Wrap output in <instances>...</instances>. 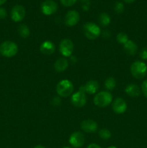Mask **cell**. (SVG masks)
Listing matches in <instances>:
<instances>
[{
  "instance_id": "1",
  "label": "cell",
  "mask_w": 147,
  "mask_h": 148,
  "mask_svg": "<svg viewBox=\"0 0 147 148\" xmlns=\"http://www.w3.org/2000/svg\"><path fill=\"white\" fill-rule=\"evenodd\" d=\"M18 52V46L14 42L6 40L0 45V53L3 56L11 58L15 56Z\"/></svg>"
},
{
  "instance_id": "2",
  "label": "cell",
  "mask_w": 147,
  "mask_h": 148,
  "mask_svg": "<svg viewBox=\"0 0 147 148\" xmlns=\"http://www.w3.org/2000/svg\"><path fill=\"white\" fill-rule=\"evenodd\" d=\"M74 85L69 79H62L56 85V92L62 98H66L72 94Z\"/></svg>"
},
{
  "instance_id": "3",
  "label": "cell",
  "mask_w": 147,
  "mask_h": 148,
  "mask_svg": "<svg viewBox=\"0 0 147 148\" xmlns=\"http://www.w3.org/2000/svg\"><path fill=\"white\" fill-rule=\"evenodd\" d=\"M82 29L84 36L89 40H95L101 34V29L99 26L91 22H87L84 24Z\"/></svg>"
},
{
  "instance_id": "4",
  "label": "cell",
  "mask_w": 147,
  "mask_h": 148,
  "mask_svg": "<svg viewBox=\"0 0 147 148\" xmlns=\"http://www.w3.org/2000/svg\"><path fill=\"white\" fill-rule=\"evenodd\" d=\"M131 72L136 79H142L146 75L147 65L141 61H135L131 64Z\"/></svg>"
},
{
  "instance_id": "5",
  "label": "cell",
  "mask_w": 147,
  "mask_h": 148,
  "mask_svg": "<svg viewBox=\"0 0 147 148\" xmlns=\"http://www.w3.org/2000/svg\"><path fill=\"white\" fill-rule=\"evenodd\" d=\"M112 102V95L108 91H101L97 93L94 98V103L95 106L104 108Z\"/></svg>"
},
{
  "instance_id": "6",
  "label": "cell",
  "mask_w": 147,
  "mask_h": 148,
  "mask_svg": "<svg viewBox=\"0 0 147 148\" xmlns=\"http://www.w3.org/2000/svg\"><path fill=\"white\" fill-rule=\"evenodd\" d=\"M59 51L64 57L71 56L74 51V43L69 38H65L61 41L59 44Z\"/></svg>"
},
{
  "instance_id": "7",
  "label": "cell",
  "mask_w": 147,
  "mask_h": 148,
  "mask_svg": "<svg viewBox=\"0 0 147 148\" xmlns=\"http://www.w3.org/2000/svg\"><path fill=\"white\" fill-rule=\"evenodd\" d=\"M86 101H87V98H86V93L83 91L79 90V91L74 93L71 98V103L74 106L79 107V108L83 107L86 103Z\"/></svg>"
},
{
  "instance_id": "8",
  "label": "cell",
  "mask_w": 147,
  "mask_h": 148,
  "mask_svg": "<svg viewBox=\"0 0 147 148\" xmlns=\"http://www.w3.org/2000/svg\"><path fill=\"white\" fill-rule=\"evenodd\" d=\"M25 9L23 6L17 4L14 6L11 10V18L15 23L21 22L25 16Z\"/></svg>"
},
{
  "instance_id": "9",
  "label": "cell",
  "mask_w": 147,
  "mask_h": 148,
  "mask_svg": "<svg viewBox=\"0 0 147 148\" xmlns=\"http://www.w3.org/2000/svg\"><path fill=\"white\" fill-rule=\"evenodd\" d=\"M71 145L74 148L82 147L85 142V138L84 134L79 132H75L71 134L69 140Z\"/></svg>"
},
{
  "instance_id": "10",
  "label": "cell",
  "mask_w": 147,
  "mask_h": 148,
  "mask_svg": "<svg viewBox=\"0 0 147 148\" xmlns=\"http://www.w3.org/2000/svg\"><path fill=\"white\" fill-rule=\"evenodd\" d=\"M80 20L79 13L76 10H70L67 12L64 17V23L69 27L74 26L79 23Z\"/></svg>"
},
{
  "instance_id": "11",
  "label": "cell",
  "mask_w": 147,
  "mask_h": 148,
  "mask_svg": "<svg viewBox=\"0 0 147 148\" xmlns=\"http://www.w3.org/2000/svg\"><path fill=\"white\" fill-rule=\"evenodd\" d=\"M58 4L53 0H46L41 4V11L46 15H50L56 12Z\"/></svg>"
},
{
  "instance_id": "12",
  "label": "cell",
  "mask_w": 147,
  "mask_h": 148,
  "mask_svg": "<svg viewBox=\"0 0 147 148\" xmlns=\"http://www.w3.org/2000/svg\"><path fill=\"white\" fill-rule=\"evenodd\" d=\"M99 89V83L97 80L92 79L89 80L84 85H82L79 88V90L83 91L85 93L88 94H95Z\"/></svg>"
},
{
  "instance_id": "13",
  "label": "cell",
  "mask_w": 147,
  "mask_h": 148,
  "mask_svg": "<svg viewBox=\"0 0 147 148\" xmlns=\"http://www.w3.org/2000/svg\"><path fill=\"white\" fill-rule=\"evenodd\" d=\"M112 110L116 114H121L125 112L127 109V103L122 98H117L112 103Z\"/></svg>"
},
{
  "instance_id": "14",
  "label": "cell",
  "mask_w": 147,
  "mask_h": 148,
  "mask_svg": "<svg viewBox=\"0 0 147 148\" xmlns=\"http://www.w3.org/2000/svg\"><path fill=\"white\" fill-rule=\"evenodd\" d=\"M81 128L86 133H95L97 130L98 124L94 120L86 119L82 121Z\"/></svg>"
},
{
  "instance_id": "15",
  "label": "cell",
  "mask_w": 147,
  "mask_h": 148,
  "mask_svg": "<svg viewBox=\"0 0 147 148\" xmlns=\"http://www.w3.org/2000/svg\"><path fill=\"white\" fill-rule=\"evenodd\" d=\"M40 51L45 55H51L56 51V46L53 42L50 40H46L40 45Z\"/></svg>"
},
{
  "instance_id": "16",
  "label": "cell",
  "mask_w": 147,
  "mask_h": 148,
  "mask_svg": "<svg viewBox=\"0 0 147 148\" xmlns=\"http://www.w3.org/2000/svg\"><path fill=\"white\" fill-rule=\"evenodd\" d=\"M125 92L128 96L132 97V98H136V97L139 96L141 94V90L136 84L130 83L125 87Z\"/></svg>"
},
{
  "instance_id": "17",
  "label": "cell",
  "mask_w": 147,
  "mask_h": 148,
  "mask_svg": "<svg viewBox=\"0 0 147 148\" xmlns=\"http://www.w3.org/2000/svg\"><path fill=\"white\" fill-rule=\"evenodd\" d=\"M123 49L127 54L133 56V55H135L138 51V46L133 40H128L126 43L123 44Z\"/></svg>"
},
{
  "instance_id": "18",
  "label": "cell",
  "mask_w": 147,
  "mask_h": 148,
  "mask_svg": "<svg viewBox=\"0 0 147 148\" xmlns=\"http://www.w3.org/2000/svg\"><path fill=\"white\" fill-rule=\"evenodd\" d=\"M69 66V62L66 58H60L57 59L54 63L55 70L59 72H63Z\"/></svg>"
},
{
  "instance_id": "19",
  "label": "cell",
  "mask_w": 147,
  "mask_h": 148,
  "mask_svg": "<svg viewBox=\"0 0 147 148\" xmlns=\"http://www.w3.org/2000/svg\"><path fill=\"white\" fill-rule=\"evenodd\" d=\"M110 17L108 13L102 12L99 14V23L102 26L106 27V26L109 25L110 23Z\"/></svg>"
},
{
  "instance_id": "20",
  "label": "cell",
  "mask_w": 147,
  "mask_h": 148,
  "mask_svg": "<svg viewBox=\"0 0 147 148\" xmlns=\"http://www.w3.org/2000/svg\"><path fill=\"white\" fill-rule=\"evenodd\" d=\"M18 33L20 37L23 38H26L30 34V29L26 25L21 24L18 27Z\"/></svg>"
},
{
  "instance_id": "21",
  "label": "cell",
  "mask_w": 147,
  "mask_h": 148,
  "mask_svg": "<svg viewBox=\"0 0 147 148\" xmlns=\"http://www.w3.org/2000/svg\"><path fill=\"white\" fill-rule=\"evenodd\" d=\"M116 86V80L114 77H108L105 81V88L108 90H112L115 88Z\"/></svg>"
},
{
  "instance_id": "22",
  "label": "cell",
  "mask_w": 147,
  "mask_h": 148,
  "mask_svg": "<svg viewBox=\"0 0 147 148\" xmlns=\"http://www.w3.org/2000/svg\"><path fill=\"white\" fill-rule=\"evenodd\" d=\"M99 136L101 139L104 140H109L111 137V132L107 129H102L99 131Z\"/></svg>"
},
{
  "instance_id": "23",
  "label": "cell",
  "mask_w": 147,
  "mask_h": 148,
  "mask_svg": "<svg viewBox=\"0 0 147 148\" xmlns=\"http://www.w3.org/2000/svg\"><path fill=\"white\" fill-rule=\"evenodd\" d=\"M117 41L121 44H124L128 40V36L126 33H119L117 35Z\"/></svg>"
},
{
  "instance_id": "24",
  "label": "cell",
  "mask_w": 147,
  "mask_h": 148,
  "mask_svg": "<svg viewBox=\"0 0 147 148\" xmlns=\"http://www.w3.org/2000/svg\"><path fill=\"white\" fill-rule=\"evenodd\" d=\"M114 10L118 14H120V13L123 12L124 11V4L122 2L120 1H117L114 5Z\"/></svg>"
},
{
  "instance_id": "25",
  "label": "cell",
  "mask_w": 147,
  "mask_h": 148,
  "mask_svg": "<svg viewBox=\"0 0 147 148\" xmlns=\"http://www.w3.org/2000/svg\"><path fill=\"white\" fill-rule=\"evenodd\" d=\"M76 1L77 0H60L61 4L64 7H71L76 2Z\"/></svg>"
},
{
  "instance_id": "26",
  "label": "cell",
  "mask_w": 147,
  "mask_h": 148,
  "mask_svg": "<svg viewBox=\"0 0 147 148\" xmlns=\"http://www.w3.org/2000/svg\"><path fill=\"white\" fill-rule=\"evenodd\" d=\"M140 57L144 60H147V47L143 48L140 51Z\"/></svg>"
},
{
  "instance_id": "27",
  "label": "cell",
  "mask_w": 147,
  "mask_h": 148,
  "mask_svg": "<svg viewBox=\"0 0 147 148\" xmlns=\"http://www.w3.org/2000/svg\"><path fill=\"white\" fill-rule=\"evenodd\" d=\"M141 90H142L144 96L147 98V79L143 82L142 85H141Z\"/></svg>"
},
{
  "instance_id": "28",
  "label": "cell",
  "mask_w": 147,
  "mask_h": 148,
  "mask_svg": "<svg viewBox=\"0 0 147 148\" xmlns=\"http://www.w3.org/2000/svg\"><path fill=\"white\" fill-rule=\"evenodd\" d=\"M7 16V10L4 7H0V19H5Z\"/></svg>"
},
{
  "instance_id": "29",
  "label": "cell",
  "mask_w": 147,
  "mask_h": 148,
  "mask_svg": "<svg viewBox=\"0 0 147 148\" xmlns=\"http://www.w3.org/2000/svg\"><path fill=\"white\" fill-rule=\"evenodd\" d=\"M61 103V100L59 97H54L51 101V104L53 106H59Z\"/></svg>"
},
{
  "instance_id": "30",
  "label": "cell",
  "mask_w": 147,
  "mask_h": 148,
  "mask_svg": "<svg viewBox=\"0 0 147 148\" xmlns=\"http://www.w3.org/2000/svg\"><path fill=\"white\" fill-rule=\"evenodd\" d=\"M86 148H101V147L96 143H92V144H89Z\"/></svg>"
},
{
  "instance_id": "31",
  "label": "cell",
  "mask_w": 147,
  "mask_h": 148,
  "mask_svg": "<svg viewBox=\"0 0 147 148\" xmlns=\"http://www.w3.org/2000/svg\"><path fill=\"white\" fill-rule=\"evenodd\" d=\"M102 36L105 38H109L111 36V33L109 30H105L102 32Z\"/></svg>"
},
{
  "instance_id": "32",
  "label": "cell",
  "mask_w": 147,
  "mask_h": 148,
  "mask_svg": "<svg viewBox=\"0 0 147 148\" xmlns=\"http://www.w3.org/2000/svg\"><path fill=\"white\" fill-rule=\"evenodd\" d=\"M123 1L126 3H132L133 1H135V0H123Z\"/></svg>"
},
{
  "instance_id": "33",
  "label": "cell",
  "mask_w": 147,
  "mask_h": 148,
  "mask_svg": "<svg viewBox=\"0 0 147 148\" xmlns=\"http://www.w3.org/2000/svg\"><path fill=\"white\" fill-rule=\"evenodd\" d=\"M6 1H7V0H0V6L4 4Z\"/></svg>"
},
{
  "instance_id": "34",
  "label": "cell",
  "mask_w": 147,
  "mask_h": 148,
  "mask_svg": "<svg viewBox=\"0 0 147 148\" xmlns=\"http://www.w3.org/2000/svg\"><path fill=\"white\" fill-rule=\"evenodd\" d=\"M34 148H46V147L43 145H36Z\"/></svg>"
},
{
  "instance_id": "35",
  "label": "cell",
  "mask_w": 147,
  "mask_h": 148,
  "mask_svg": "<svg viewBox=\"0 0 147 148\" xmlns=\"http://www.w3.org/2000/svg\"><path fill=\"white\" fill-rule=\"evenodd\" d=\"M81 1H82V2L85 3V4H86V3H88L89 1V0H81Z\"/></svg>"
},
{
  "instance_id": "36",
  "label": "cell",
  "mask_w": 147,
  "mask_h": 148,
  "mask_svg": "<svg viewBox=\"0 0 147 148\" xmlns=\"http://www.w3.org/2000/svg\"><path fill=\"white\" fill-rule=\"evenodd\" d=\"M108 148H117V147H115V146H110V147H108Z\"/></svg>"
},
{
  "instance_id": "37",
  "label": "cell",
  "mask_w": 147,
  "mask_h": 148,
  "mask_svg": "<svg viewBox=\"0 0 147 148\" xmlns=\"http://www.w3.org/2000/svg\"><path fill=\"white\" fill-rule=\"evenodd\" d=\"M63 148H71V147H64Z\"/></svg>"
}]
</instances>
